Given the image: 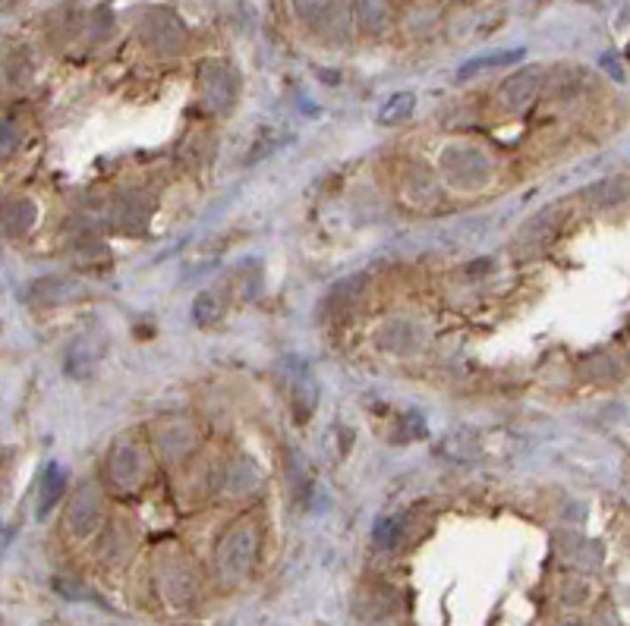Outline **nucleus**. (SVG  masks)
Segmentation results:
<instances>
[{
	"instance_id": "obj_2",
	"label": "nucleus",
	"mask_w": 630,
	"mask_h": 626,
	"mask_svg": "<svg viewBox=\"0 0 630 626\" xmlns=\"http://www.w3.org/2000/svg\"><path fill=\"white\" fill-rule=\"evenodd\" d=\"M523 54H527L523 48H511V51H492V54L473 57V60H467L464 67L458 69V79L479 76V73H485V69L511 67V63H520V60H523Z\"/></svg>"
},
{
	"instance_id": "obj_1",
	"label": "nucleus",
	"mask_w": 630,
	"mask_h": 626,
	"mask_svg": "<svg viewBox=\"0 0 630 626\" xmlns=\"http://www.w3.org/2000/svg\"><path fill=\"white\" fill-rule=\"evenodd\" d=\"M542 83H546V79H542L539 67L523 69V73H517V76H511L505 83V89H501V101H505V107H511V110L530 107V104L539 98Z\"/></svg>"
},
{
	"instance_id": "obj_4",
	"label": "nucleus",
	"mask_w": 630,
	"mask_h": 626,
	"mask_svg": "<svg viewBox=\"0 0 630 626\" xmlns=\"http://www.w3.org/2000/svg\"><path fill=\"white\" fill-rule=\"evenodd\" d=\"M63 495V475L57 466L48 469V475H44V491H42V513H48L51 507L57 503V497Z\"/></svg>"
},
{
	"instance_id": "obj_3",
	"label": "nucleus",
	"mask_w": 630,
	"mask_h": 626,
	"mask_svg": "<svg viewBox=\"0 0 630 626\" xmlns=\"http://www.w3.org/2000/svg\"><path fill=\"white\" fill-rule=\"evenodd\" d=\"M416 107V98L410 95V91H397V95H391L388 101L381 104L379 110V123L381 126H395L401 123V120H407L410 114H413Z\"/></svg>"
},
{
	"instance_id": "obj_5",
	"label": "nucleus",
	"mask_w": 630,
	"mask_h": 626,
	"mask_svg": "<svg viewBox=\"0 0 630 626\" xmlns=\"http://www.w3.org/2000/svg\"><path fill=\"white\" fill-rule=\"evenodd\" d=\"M218 315H221V309L215 305V297H211V293H205V297L195 299V321L199 324H211Z\"/></svg>"
}]
</instances>
